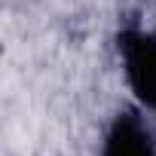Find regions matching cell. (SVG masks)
Segmentation results:
<instances>
[{"instance_id": "obj_1", "label": "cell", "mask_w": 156, "mask_h": 156, "mask_svg": "<svg viewBox=\"0 0 156 156\" xmlns=\"http://www.w3.org/2000/svg\"><path fill=\"white\" fill-rule=\"evenodd\" d=\"M116 52L141 110L156 116V34L144 31L141 25H122L116 34Z\"/></svg>"}, {"instance_id": "obj_2", "label": "cell", "mask_w": 156, "mask_h": 156, "mask_svg": "<svg viewBox=\"0 0 156 156\" xmlns=\"http://www.w3.org/2000/svg\"><path fill=\"white\" fill-rule=\"evenodd\" d=\"M98 156H156V135L144 113L135 107L119 110L104 132Z\"/></svg>"}]
</instances>
